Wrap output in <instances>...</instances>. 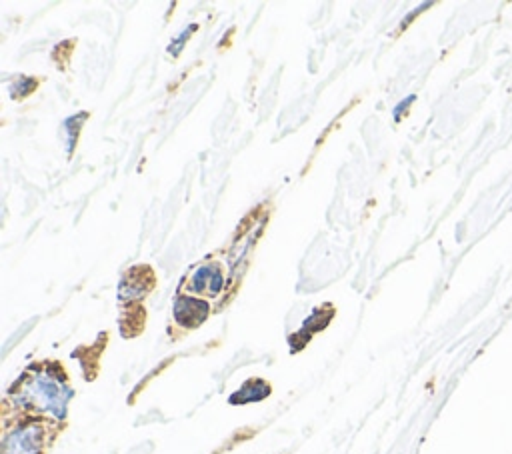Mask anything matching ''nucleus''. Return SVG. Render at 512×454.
Listing matches in <instances>:
<instances>
[{"mask_svg":"<svg viewBox=\"0 0 512 454\" xmlns=\"http://www.w3.org/2000/svg\"><path fill=\"white\" fill-rule=\"evenodd\" d=\"M40 428L38 426H24L16 430L8 440L4 454H40Z\"/></svg>","mask_w":512,"mask_h":454,"instance_id":"nucleus-1","label":"nucleus"}]
</instances>
